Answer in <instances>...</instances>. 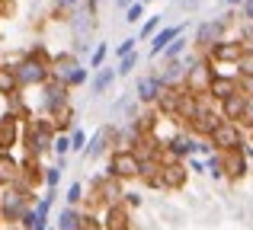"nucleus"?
I'll return each instance as SVG.
<instances>
[{
    "mask_svg": "<svg viewBox=\"0 0 253 230\" xmlns=\"http://www.w3.org/2000/svg\"><path fill=\"white\" fill-rule=\"evenodd\" d=\"M13 64V74H16V83L19 90H39L45 87V83L51 80V55L42 48V45H36V48H29L26 55H19Z\"/></svg>",
    "mask_w": 253,
    "mask_h": 230,
    "instance_id": "f257e3e1",
    "label": "nucleus"
},
{
    "mask_svg": "<svg viewBox=\"0 0 253 230\" xmlns=\"http://www.w3.org/2000/svg\"><path fill=\"white\" fill-rule=\"evenodd\" d=\"M205 173H209L211 179H224V169H221V154L205 157Z\"/></svg>",
    "mask_w": 253,
    "mask_h": 230,
    "instance_id": "473e14b6",
    "label": "nucleus"
},
{
    "mask_svg": "<svg viewBox=\"0 0 253 230\" xmlns=\"http://www.w3.org/2000/svg\"><path fill=\"white\" fill-rule=\"evenodd\" d=\"M84 0H55V10H51V19H61V23H68V16L74 10H81Z\"/></svg>",
    "mask_w": 253,
    "mask_h": 230,
    "instance_id": "a878e982",
    "label": "nucleus"
},
{
    "mask_svg": "<svg viewBox=\"0 0 253 230\" xmlns=\"http://www.w3.org/2000/svg\"><path fill=\"white\" fill-rule=\"evenodd\" d=\"M179 93H183V87H164V93L157 96V102H154L157 115H164V118H173V115H176Z\"/></svg>",
    "mask_w": 253,
    "mask_h": 230,
    "instance_id": "aec40b11",
    "label": "nucleus"
},
{
    "mask_svg": "<svg viewBox=\"0 0 253 230\" xmlns=\"http://www.w3.org/2000/svg\"><path fill=\"white\" fill-rule=\"evenodd\" d=\"M81 230H103V221H99V214L84 211V214H81Z\"/></svg>",
    "mask_w": 253,
    "mask_h": 230,
    "instance_id": "e433bc0d",
    "label": "nucleus"
},
{
    "mask_svg": "<svg viewBox=\"0 0 253 230\" xmlns=\"http://www.w3.org/2000/svg\"><path fill=\"white\" fill-rule=\"evenodd\" d=\"M122 205L128 208V211H135V208H141V195H138V192H125L122 195Z\"/></svg>",
    "mask_w": 253,
    "mask_h": 230,
    "instance_id": "37998d69",
    "label": "nucleus"
},
{
    "mask_svg": "<svg viewBox=\"0 0 253 230\" xmlns=\"http://www.w3.org/2000/svg\"><path fill=\"white\" fill-rule=\"evenodd\" d=\"M19 176H23V163H19V157H13V154H0V189L16 186Z\"/></svg>",
    "mask_w": 253,
    "mask_h": 230,
    "instance_id": "6ab92c4d",
    "label": "nucleus"
},
{
    "mask_svg": "<svg viewBox=\"0 0 253 230\" xmlns=\"http://www.w3.org/2000/svg\"><path fill=\"white\" fill-rule=\"evenodd\" d=\"M106 55H109V45L106 42H99L96 48H93V55H90V70H99L106 64Z\"/></svg>",
    "mask_w": 253,
    "mask_h": 230,
    "instance_id": "72a5a7b5",
    "label": "nucleus"
},
{
    "mask_svg": "<svg viewBox=\"0 0 253 230\" xmlns=\"http://www.w3.org/2000/svg\"><path fill=\"white\" fill-rule=\"evenodd\" d=\"M247 134H250V137H253V128H247Z\"/></svg>",
    "mask_w": 253,
    "mask_h": 230,
    "instance_id": "3c124183",
    "label": "nucleus"
},
{
    "mask_svg": "<svg viewBox=\"0 0 253 230\" xmlns=\"http://www.w3.org/2000/svg\"><path fill=\"white\" fill-rule=\"evenodd\" d=\"M39 112L42 118H58L64 109H71V90L58 80H48L45 87H39Z\"/></svg>",
    "mask_w": 253,
    "mask_h": 230,
    "instance_id": "423d86ee",
    "label": "nucleus"
},
{
    "mask_svg": "<svg viewBox=\"0 0 253 230\" xmlns=\"http://www.w3.org/2000/svg\"><path fill=\"white\" fill-rule=\"evenodd\" d=\"M186 169H189V173H205V160H199V157H189V160H186Z\"/></svg>",
    "mask_w": 253,
    "mask_h": 230,
    "instance_id": "c03bdc74",
    "label": "nucleus"
},
{
    "mask_svg": "<svg viewBox=\"0 0 253 230\" xmlns=\"http://www.w3.org/2000/svg\"><path fill=\"white\" fill-rule=\"evenodd\" d=\"M81 208H71V205H64L61 211H58V224L55 230H81Z\"/></svg>",
    "mask_w": 253,
    "mask_h": 230,
    "instance_id": "b1692460",
    "label": "nucleus"
},
{
    "mask_svg": "<svg viewBox=\"0 0 253 230\" xmlns=\"http://www.w3.org/2000/svg\"><path fill=\"white\" fill-rule=\"evenodd\" d=\"M234 19H237L234 10L221 13V16H215V19H202V23L196 26V35H192V48H196L199 55H205L215 42L228 38V29L234 26Z\"/></svg>",
    "mask_w": 253,
    "mask_h": 230,
    "instance_id": "39448f33",
    "label": "nucleus"
},
{
    "mask_svg": "<svg viewBox=\"0 0 253 230\" xmlns=\"http://www.w3.org/2000/svg\"><path fill=\"white\" fill-rule=\"evenodd\" d=\"M131 3H135V0H116V6H119V10H128Z\"/></svg>",
    "mask_w": 253,
    "mask_h": 230,
    "instance_id": "de8ad7c7",
    "label": "nucleus"
},
{
    "mask_svg": "<svg viewBox=\"0 0 253 230\" xmlns=\"http://www.w3.org/2000/svg\"><path fill=\"white\" fill-rule=\"evenodd\" d=\"M48 230H51V227H48Z\"/></svg>",
    "mask_w": 253,
    "mask_h": 230,
    "instance_id": "5fc2aeb1",
    "label": "nucleus"
},
{
    "mask_svg": "<svg viewBox=\"0 0 253 230\" xmlns=\"http://www.w3.org/2000/svg\"><path fill=\"white\" fill-rule=\"evenodd\" d=\"M84 192H86V189H84V182H81V179H77V182H71V186H68V192H64V205L81 208V205H84Z\"/></svg>",
    "mask_w": 253,
    "mask_h": 230,
    "instance_id": "cd10ccee",
    "label": "nucleus"
},
{
    "mask_svg": "<svg viewBox=\"0 0 253 230\" xmlns=\"http://www.w3.org/2000/svg\"><path fill=\"white\" fill-rule=\"evenodd\" d=\"M179 6H183V10H196L199 0H179Z\"/></svg>",
    "mask_w": 253,
    "mask_h": 230,
    "instance_id": "49530a36",
    "label": "nucleus"
},
{
    "mask_svg": "<svg viewBox=\"0 0 253 230\" xmlns=\"http://www.w3.org/2000/svg\"><path fill=\"white\" fill-rule=\"evenodd\" d=\"M99 221H103V230H131V211L119 201V205H109L103 208V214H99Z\"/></svg>",
    "mask_w": 253,
    "mask_h": 230,
    "instance_id": "dca6fc26",
    "label": "nucleus"
},
{
    "mask_svg": "<svg viewBox=\"0 0 253 230\" xmlns=\"http://www.w3.org/2000/svg\"><path fill=\"white\" fill-rule=\"evenodd\" d=\"M189 182L186 160H161V192H183Z\"/></svg>",
    "mask_w": 253,
    "mask_h": 230,
    "instance_id": "9d476101",
    "label": "nucleus"
},
{
    "mask_svg": "<svg viewBox=\"0 0 253 230\" xmlns=\"http://www.w3.org/2000/svg\"><path fill=\"white\" fill-rule=\"evenodd\" d=\"M112 83H116V67H99L90 77V96H103Z\"/></svg>",
    "mask_w": 253,
    "mask_h": 230,
    "instance_id": "5701e85b",
    "label": "nucleus"
},
{
    "mask_svg": "<svg viewBox=\"0 0 253 230\" xmlns=\"http://www.w3.org/2000/svg\"><path fill=\"white\" fill-rule=\"evenodd\" d=\"M51 154H55L58 160H68V154H71V134H55V141H51Z\"/></svg>",
    "mask_w": 253,
    "mask_h": 230,
    "instance_id": "c756f323",
    "label": "nucleus"
},
{
    "mask_svg": "<svg viewBox=\"0 0 253 230\" xmlns=\"http://www.w3.org/2000/svg\"><path fill=\"white\" fill-rule=\"evenodd\" d=\"M244 102H247V96H241V93L228 96L224 102H218V115H221L224 122H234V125H241V115H244Z\"/></svg>",
    "mask_w": 253,
    "mask_h": 230,
    "instance_id": "412c9836",
    "label": "nucleus"
},
{
    "mask_svg": "<svg viewBox=\"0 0 253 230\" xmlns=\"http://www.w3.org/2000/svg\"><path fill=\"white\" fill-rule=\"evenodd\" d=\"M0 227H3V221H0Z\"/></svg>",
    "mask_w": 253,
    "mask_h": 230,
    "instance_id": "864d4df0",
    "label": "nucleus"
},
{
    "mask_svg": "<svg viewBox=\"0 0 253 230\" xmlns=\"http://www.w3.org/2000/svg\"><path fill=\"white\" fill-rule=\"evenodd\" d=\"M16 93H23V90H19V83H16L13 64L10 61H0V96L10 99V96H16Z\"/></svg>",
    "mask_w": 253,
    "mask_h": 230,
    "instance_id": "4be33fe9",
    "label": "nucleus"
},
{
    "mask_svg": "<svg viewBox=\"0 0 253 230\" xmlns=\"http://www.w3.org/2000/svg\"><path fill=\"white\" fill-rule=\"evenodd\" d=\"M116 137H119V128L116 125H103L93 137H86V147H84V160H99L103 154L116 150Z\"/></svg>",
    "mask_w": 253,
    "mask_h": 230,
    "instance_id": "9b49d317",
    "label": "nucleus"
},
{
    "mask_svg": "<svg viewBox=\"0 0 253 230\" xmlns=\"http://www.w3.org/2000/svg\"><path fill=\"white\" fill-rule=\"evenodd\" d=\"M176 35H186V23H179V26H161V29L151 35V58H157L164 48L173 42Z\"/></svg>",
    "mask_w": 253,
    "mask_h": 230,
    "instance_id": "a211bd4d",
    "label": "nucleus"
},
{
    "mask_svg": "<svg viewBox=\"0 0 253 230\" xmlns=\"http://www.w3.org/2000/svg\"><path fill=\"white\" fill-rule=\"evenodd\" d=\"M157 29H161V16H148L141 23V32H138L135 38H138V42H151V35H154Z\"/></svg>",
    "mask_w": 253,
    "mask_h": 230,
    "instance_id": "7c9ffc66",
    "label": "nucleus"
},
{
    "mask_svg": "<svg viewBox=\"0 0 253 230\" xmlns=\"http://www.w3.org/2000/svg\"><path fill=\"white\" fill-rule=\"evenodd\" d=\"M144 19V3L141 0H135V3L128 6V10H125V23H131V26H138Z\"/></svg>",
    "mask_w": 253,
    "mask_h": 230,
    "instance_id": "f704fd0d",
    "label": "nucleus"
},
{
    "mask_svg": "<svg viewBox=\"0 0 253 230\" xmlns=\"http://www.w3.org/2000/svg\"><path fill=\"white\" fill-rule=\"evenodd\" d=\"M234 93H241V90H237V74H215L205 96H209L211 102H224L228 96H234Z\"/></svg>",
    "mask_w": 253,
    "mask_h": 230,
    "instance_id": "f3484780",
    "label": "nucleus"
},
{
    "mask_svg": "<svg viewBox=\"0 0 253 230\" xmlns=\"http://www.w3.org/2000/svg\"><path fill=\"white\" fill-rule=\"evenodd\" d=\"M36 201H39V195L29 192V189H23V186L0 189V221H3V224H19V218H23Z\"/></svg>",
    "mask_w": 253,
    "mask_h": 230,
    "instance_id": "20e7f679",
    "label": "nucleus"
},
{
    "mask_svg": "<svg viewBox=\"0 0 253 230\" xmlns=\"http://www.w3.org/2000/svg\"><path fill=\"white\" fill-rule=\"evenodd\" d=\"M237 16H241V23H253V0H244L237 6Z\"/></svg>",
    "mask_w": 253,
    "mask_h": 230,
    "instance_id": "a19ab883",
    "label": "nucleus"
},
{
    "mask_svg": "<svg viewBox=\"0 0 253 230\" xmlns=\"http://www.w3.org/2000/svg\"><path fill=\"white\" fill-rule=\"evenodd\" d=\"M84 6H86L90 13H99V0H84Z\"/></svg>",
    "mask_w": 253,
    "mask_h": 230,
    "instance_id": "a18cd8bd",
    "label": "nucleus"
},
{
    "mask_svg": "<svg viewBox=\"0 0 253 230\" xmlns=\"http://www.w3.org/2000/svg\"><path fill=\"white\" fill-rule=\"evenodd\" d=\"M64 166H68V160H58L55 166H45V186L48 189H58V182H61V173Z\"/></svg>",
    "mask_w": 253,
    "mask_h": 230,
    "instance_id": "c85d7f7f",
    "label": "nucleus"
},
{
    "mask_svg": "<svg viewBox=\"0 0 253 230\" xmlns=\"http://www.w3.org/2000/svg\"><path fill=\"white\" fill-rule=\"evenodd\" d=\"M141 3H154V0H141Z\"/></svg>",
    "mask_w": 253,
    "mask_h": 230,
    "instance_id": "603ef678",
    "label": "nucleus"
},
{
    "mask_svg": "<svg viewBox=\"0 0 253 230\" xmlns=\"http://www.w3.org/2000/svg\"><path fill=\"white\" fill-rule=\"evenodd\" d=\"M221 169L228 182H244L250 173V160L244 157V150H231V154H221Z\"/></svg>",
    "mask_w": 253,
    "mask_h": 230,
    "instance_id": "2eb2a0df",
    "label": "nucleus"
},
{
    "mask_svg": "<svg viewBox=\"0 0 253 230\" xmlns=\"http://www.w3.org/2000/svg\"><path fill=\"white\" fill-rule=\"evenodd\" d=\"M55 125H51V118H26L23 122V137H19V144L26 147V157H39L42 160L45 154H51V141H55Z\"/></svg>",
    "mask_w": 253,
    "mask_h": 230,
    "instance_id": "f03ea898",
    "label": "nucleus"
},
{
    "mask_svg": "<svg viewBox=\"0 0 253 230\" xmlns=\"http://www.w3.org/2000/svg\"><path fill=\"white\" fill-rule=\"evenodd\" d=\"M241 128L247 131V128H253V99H247L244 102V115H241Z\"/></svg>",
    "mask_w": 253,
    "mask_h": 230,
    "instance_id": "ea45409f",
    "label": "nucleus"
},
{
    "mask_svg": "<svg viewBox=\"0 0 253 230\" xmlns=\"http://www.w3.org/2000/svg\"><path fill=\"white\" fill-rule=\"evenodd\" d=\"M209 144L215 154H231V150H244V144H247V134H244L241 125L234 122H221L215 131L209 134Z\"/></svg>",
    "mask_w": 253,
    "mask_h": 230,
    "instance_id": "1a4fd4ad",
    "label": "nucleus"
},
{
    "mask_svg": "<svg viewBox=\"0 0 253 230\" xmlns=\"http://www.w3.org/2000/svg\"><path fill=\"white\" fill-rule=\"evenodd\" d=\"M84 147H86L84 128H74V131H71V154H84Z\"/></svg>",
    "mask_w": 253,
    "mask_h": 230,
    "instance_id": "c9c22d12",
    "label": "nucleus"
},
{
    "mask_svg": "<svg viewBox=\"0 0 253 230\" xmlns=\"http://www.w3.org/2000/svg\"><path fill=\"white\" fill-rule=\"evenodd\" d=\"M164 87H167V83L161 80V74H157V70H148V74L138 77V83H135V99L141 102V106H154L157 96L164 93Z\"/></svg>",
    "mask_w": 253,
    "mask_h": 230,
    "instance_id": "ddd939ff",
    "label": "nucleus"
},
{
    "mask_svg": "<svg viewBox=\"0 0 253 230\" xmlns=\"http://www.w3.org/2000/svg\"><path fill=\"white\" fill-rule=\"evenodd\" d=\"M221 3H224V6H231V10H234V6H241L244 0H221Z\"/></svg>",
    "mask_w": 253,
    "mask_h": 230,
    "instance_id": "09e8293b",
    "label": "nucleus"
},
{
    "mask_svg": "<svg viewBox=\"0 0 253 230\" xmlns=\"http://www.w3.org/2000/svg\"><path fill=\"white\" fill-rule=\"evenodd\" d=\"M234 67H237V77H253V48H244L241 61Z\"/></svg>",
    "mask_w": 253,
    "mask_h": 230,
    "instance_id": "2f4dec72",
    "label": "nucleus"
},
{
    "mask_svg": "<svg viewBox=\"0 0 253 230\" xmlns=\"http://www.w3.org/2000/svg\"><path fill=\"white\" fill-rule=\"evenodd\" d=\"M19 137H23V122H19L16 115L3 112L0 115V154H13Z\"/></svg>",
    "mask_w": 253,
    "mask_h": 230,
    "instance_id": "4468645a",
    "label": "nucleus"
},
{
    "mask_svg": "<svg viewBox=\"0 0 253 230\" xmlns=\"http://www.w3.org/2000/svg\"><path fill=\"white\" fill-rule=\"evenodd\" d=\"M135 45H138V38H135V35L122 38V42L116 45V58H125V55H131V51H135Z\"/></svg>",
    "mask_w": 253,
    "mask_h": 230,
    "instance_id": "4c0bfd02",
    "label": "nucleus"
},
{
    "mask_svg": "<svg viewBox=\"0 0 253 230\" xmlns=\"http://www.w3.org/2000/svg\"><path fill=\"white\" fill-rule=\"evenodd\" d=\"M141 64V55L138 51H131V55H125V58H119V67H116V77H131L135 74V67Z\"/></svg>",
    "mask_w": 253,
    "mask_h": 230,
    "instance_id": "bb28decb",
    "label": "nucleus"
},
{
    "mask_svg": "<svg viewBox=\"0 0 253 230\" xmlns=\"http://www.w3.org/2000/svg\"><path fill=\"white\" fill-rule=\"evenodd\" d=\"M138 173H141V160H138L131 150H109V163H106V176L119 182H135Z\"/></svg>",
    "mask_w": 253,
    "mask_h": 230,
    "instance_id": "6e6552de",
    "label": "nucleus"
},
{
    "mask_svg": "<svg viewBox=\"0 0 253 230\" xmlns=\"http://www.w3.org/2000/svg\"><path fill=\"white\" fill-rule=\"evenodd\" d=\"M218 74V67L209 61L205 55H196V61L186 67V80H183V90L186 93H196V96H205L209 93V83L211 77Z\"/></svg>",
    "mask_w": 253,
    "mask_h": 230,
    "instance_id": "0eeeda50",
    "label": "nucleus"
},
{
    "mask_svg": "<svg viewBox=\"0 0 253 230\" xmlns=\"http://www.w3.org/2000/svg\"><path fill=\"white\" fill-rule=\"evenodd\" d=\"M186 48H189V38H186V35H176V38H173V42H170L157 58H161V64H167V61H179V58L186 55Z\"/></svg>",
    "mask_w": 253,
    "mask_h": 230,
    "instance_id": "393cba45",
    "label": "nucleus"
},
{
    "mask_svg": "<svg viewBox=\"0 0 253 230\" xmlns=\"http://www.w3.org/2000/svg\"><path fill=\"white\" fill-rule=\"evenodd\" d=\"M0 230H19V227H16V224H3Z\"/></svg>",
    "mask_w": 253,
    "mask_h": 230,
    "instance_id": "8fccbe9b",
    "label": "nucleus"
},
{
    "mask_svg": "<svg viewBox=\"0 0 253 230\" xmlns=\"http://www.w3.org/2000/svg\"><path fill=\"white\" fill-rule=\"evenodd\" d=\"M51 80L64 83L68 90H77L90 83V67H84L74 51H61V55H51Z\"/></svg>",
    "mask_w": 253,
    "mask_h": 230,
    "instance_id": "7ed1b4c3",
    "label": "nucleus"
},
{
    "mask_svg": "<svg viewBox=\"0 0 253 230\" xmlns=\"http://www.w3.org/2000/svg\"><path fill=\"white\" fill-rule=\"evenodd\" d=\"M244 55V42L241 38H221V42H215L209 51H205V58H209L211 64H237Z\"/></svg>",
    "mask_w": 253,
    "mask_h": 230,
    "instance_id": "f8f14e48",
    "label": "nucleus"
},
{
    "mask_svg": "<svg viewBox=\"0 0 253 230\" xmlns=\"http://www.w3.org/2000/svg\"><path fill=\"white\" fill-rule=\"evenodd\" d=\"M237 90H241V96L253 99V77H237Z\"/></svg>",
    "mask_w": 253,
    "mask_h": 230,
    "instance_id": "79ce46f5",
    "label": "nucleus"
},
{
    "mask_svg": "<svg viewBox=\"0 0 253 230\" xmlns=\"http://www.w3.org/2000/svg\"><path fill=\"white\" fill-rule=\"evenodd\" d=\"M237 38L244 42V48H253V23H241V32H237Z\"/></svg>",
    "mask_w": 253,
    "mask_h": 230,
    "instance_id": "58836bf2",
    "label": "nucleus"
}]
</instances>
